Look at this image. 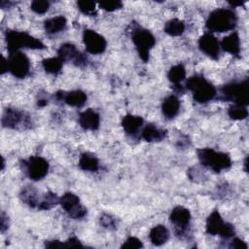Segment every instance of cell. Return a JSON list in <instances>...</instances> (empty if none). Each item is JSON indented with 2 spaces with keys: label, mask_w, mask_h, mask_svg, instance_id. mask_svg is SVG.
<instances>
[{
  "label": "cell",
  "mask_w": 249,
  "mask_h": 249,
  "mask_svg": "<svg viewBox=\"0 0 249 249\" xmlns=\"http://www.w3.org/2000/svg\"><path fill=\"white\" fill-rule=\"evenodd\" d=\"M25 162L27 174L30 179L34 181L41 180L44 178L49 170V163L48 161L39 156L30 157Z\"/></svg>",
  "instance_id": "9c48e42d"
},
{
  "label": "cell",
  "mask_w": 249,
  "mask_h": 249,
  "mask_svg": "<svg viewBox=\"0 0 249 249\" xmlns=\"http://www.w3.org/2000/svg\"><path fill=\"white\" fill-rule=\"evenodd\" d=\"M46 247L48 248H59V247H65V243L60 242L58 240H53L46 243Z\"/></svg>",
  "instance_id": "74e56055"
},
{
  "label": "cell",
  "mask_w": 249,
  "mask_h": 249,
  "mask_svg": "<svg viewBox=\"0 0 249 249\" xmlns=\"http://www.w3.org/2000/svg\"><path fill=\"white\" fill-rule=\"evenodd\" d=\"M149 237L154 245L160 246L167 241L169 237V232L164 226L158 225L151 230L149 233Z\"/></svg>",
  "instance_id": "ffe728a7"
},
{
  "label": "cell",
  "mask_w": 249,
  "mask_h": 249,
  "mask_svg": "<svg viewBox=\"0 0 249 249\" xmlns=\"http://www.w3.org/2000/svg\"><path fill=\"white\" fill-rule=\"evenodd\" d=\"M58 202H59V198L57 197V196L53 193L49 192L44 196L42 200L39 201L38 208L41 210H48V209H51L52 207H53Z\"/></svg>",
  "instance_id": "f1b7e54d"
},
{
  "label": "cell",
  "mask_w": 249,
  "mask_h": 249,
  "mask_svg": "<svg viewBox=\"0 0 249 249\" xmlns=\"http://www.w3.org/2000/svg\"><path fill=\"white\" fill-rule=\"evenodd\" d=\"M225 224L226 223L223 221L219 211L214 210L206 220V231L212 235L220 234Z\"/></svg>",
  "instance_id": "2e32d148"
},
{
  "label": "cell",
  "mask_w": 249,
  "mask_h": 249,
  "mask_svg": "<svg viewBox=\"0 0 249 249\" xmlns=\"http://www.w3.org/2000/svg\"><path fill=\"white\" fill-rule=\"evenodd\" d=\"M57 54L62 61L72 60L74 64L78 66H84L87 64V57L78 52L73 44L66 43L61 45L57 51Z\"/></svg>",
  "instance_id": "7c38bea8"
},
{
  "label": "cell",
  "mask_w": 249,
  "mask_h": 249,
  "mask_svg": "<svg viewBox=\"0 0 249 249\" xmlns=\"http://www.w3.org/2000/svg\"><path fill=\"white\" fill-rule=\"evenodd\" d=\"M222 49L231 54H238L240 52V40L237 32H233L223 38L221 42Z\"/></svg>",
  "instance_id": "e0dca14e"
},
{
  "label": "cell",
  "mask_w": 249,
  "mask_h": 249,
  "mask_svg": "<svg viewBox=\"0 0 249 249\" xmlns=\"http://www.w3.org/2000/svg\"><path fill=\"white\" fill-rule=\"evenodd\" d=\"M7 49L9 53L18 52L21 48L28 49H44L45 45L35 37L29 35L26 32H20L16 30H7L6 32Z\"/></svg>",
  "instance_id": "3957f363"
},
{
  "label": "cell",
  "mask_w": 249,
  "mask_h": 249,
  "mask_svg": "<svg viewBox=\"0 0 249 249\" xmlns=\"http://www.w3.org/2000/svg\"><path fill=\"white\" fill-rule=\"evenodd\" d=\"M59 203L73 219H81L87 214V209L80 204L79 197L73 193H65L59 198Z\"/></svg>",
  "instance_id": "ba28073f"
},
{
  "label": "cell",
  "mask_w": 249,
  "mask_h": 249,
  "mask_svg": "<svg viewBox=\"0 0 249 249\" xmlns=\"http://www.w3.org/2000/svg\"><path fill=\"white\" fill-rule=\"evenodd\" d=\"M29 119L28 116H25L24 113L18 111L16 109L7 108L2 117V124L5 127L9 128H17L18 126H26L28 125Z\"/></svg>",
  "instance_id": "8fae6325"
},
{
  "label": "cell",
  "mask_w": 249,
  "mask_h": 249,
  "mask_svg": "<svg viewBox=\"0 0 249 249\" xmlns=\"http://www.w3.org/2000/svg\"><path fill=\"white\" fill-rule=\"evenodd\" d=\"M186 87L193 92L194 99L198 103H206L216 95L215 87L202 76H192L186 82Z\"/></svg>",
  "instance_id": "277c9868"
},
{
  "label": "cell",
  "mask_w": 249,
  "mask_h": 249,
  "mask_svg": "<svg viewBox=\"0 0 249 249\" xmlns=\"http://www.w3.org/2000/svg\"><path fill=\"white\" fill-rule=\"evenodd\" d=\"M164 136H165V132L161 129H159L153 124L146 125L142 131L143 139L148 142L160 141L164 138Z\"/></svg>",
  "instance_id": "7402d4cb"
},
{
  "label": "cell",
  "mask_w": 249,
  "mask_h": 249,
  "mask_svg": "<svg viewBox=\"0 0 249 249\" xmlns=\"http://www.w3.org/2000/svg\"><path fill=\"white\" fill-rule=\"evenodd\" d=\"M185 30V24L178 18H173L165 23L164 31L170 36H179Z\"/></svg>",
  "instance_id": "d4e9b609"
},
{
  "label": "cell",
  "mask_w": 249,
  "mask_h": 249,
  "mask_svg": "<svg viewBox=\"0 0 249 249\" xmlns=\"http://www.w3.org/2000/svg\"><path fill=\"white\" fill-rule=\"evenodd\" d=\"M179 108H180V101L175 95L167 96L163 100L161 105L162 114L168 119L174 118L178 114Z\"/></svg>",
  "instance_id": "ac0fdd59"
},
{
  "label": "cell",
  "mask_w": 249,
  "mask_h": 249,
  "mask_svg": "<svg viewBox=\"0 0 249 249\" xmlns=\"http://www.w3.org/2000/svg\"><path fill=\"white\" fill-rule=\"evenodd\" d=\"M8 64L9 71L17 78L22 79L29 72V59L23 53L19 51L10 53V56L8 58Z\"/></svg>",
  "instance_id": "52a82bcc"
},
{
  "label": "cell",
  "mask_w": 249,
  "mask_h": 249,
  "mask_svg": "<svg viewBox=\"0 0 249 249\" xmlns=\"http://www.w3.org/2000/svg\"><path fill=\"white\" fill-rule=\"evenodd\" d=\"M198 47L201 52L212 59H217L219 57L220 46L218 40L210 33H205L198 40Z\"/></svg>",
  "instance_id": "4fadbf2b"
},
{
  "label": "cell",
  "mask_w": 249,
  "mask_h": 249,
  "mask_svg": "<svg viewBox=\"0 0 249 249\" xmlns=\"http://www.w3.org/2000/svg\"><path fill=\"white\" fill-rule=\"evenodd\" d=\"M65 247H83V244L76 237H71L65 242Z\"/></svg>",
  "instance_id": "8d00e7d4"
},
{
  "label": "cell",
  "mask_w": 249,
  "mask_h": 249,
  "mask_svg": "<svg viewBox=\"0 0 249 249\" xmlns=\"http://www.w3.org/2000/svg\"><path fill=\"white\" fill-rule=\"evenodd\" d=\"M46 104H47V101H46V100L40 99V100L38 101V105H39V106H41V107H42V106H45Z\"/></svg>",
  "instance_id": "60d3db41"
},
{
  "label": "cell",
  "mask_w": 249,
  "mask_h": 249,
  "mask_svg": "<svg viewBox=\"0 0 249 249\" xmlns=\"http://www.w3.org/2000/svg\"><path fill=\"white\" fill-rule=\"evenodd\" d=\"M236 23L237 17L232 10L217 9L209 15L206 20V28L212 32H226L232 30Z\"/></svg>",
  "instance_id": "6da1fadb"
},
{
  "label": "cell",
  "mask_w": 249,
  "mask_h": 249,
  "mask_svg": "<svg viewBox=\"0 0 249 249\" xmlns=\"http://www.w3.org/2000/svg\"><path fill=\"white\" fill-rule=\"evenodd\" d=\"M222 92L227 99L232 100L235 104L246 106L249 103V83L248 79L241 83H230L222 88Z\"/></svg>",
  "instance_id": "8992f818"
},
{
  "label": "cell",
  "mask_w": 249,
  "mask_h": 249,
  "mask_svg": "<svg viewBox=\"0 0 249 249\" xmlns=\"http://www.w3.org/2000/svg\"><path fill=\"white\" fill-rule=\"evenodd\" d=\"M100 223L103 227L107 228V229H115L116 228V223H115V219L112 218L110 215L108 214H103L100 217Z\"/></svg>",
  "instance_id": "e575fe53"
},
{
  "label": "cell",
  "mask_w": 249,
  "mask_h": 249,
  "mask_svg": "<svg viewBox=\"0 0 249 249\" xmlns=\"http://www.w3.org/2000/svg\"><path fill=\"white\" fill-rule=\"evenodd\" d=\"M185 76H186V70L182 64H177V65L172 66L169 69L168 74H167L169 81L176 85L179 84L180 82H182L185 79Z\"/></svg>",
  "instance_id": "4316f807"
},
{
  "label": "cell",
  "mask_w": 249,
  "mask_h": 249,
  "mask_svg": "<svg viewBox=\"0 0 249 249\" xmlns=\"http://www.w3.org/2000/svg\"><path fill=\"white\" fill-rule=\"evenodd\" d=\"M1 74L6 73L7 71H9V64H8V60L3 56L2 57V63H1Z\"/></svg>",
  "instance_id": "ab89813d"
},
{
  "label": "cell",
  "mask_w": 249,
  "mask_h": 249,
  "mask_svg": "<svg viewBox=\"0 0 249 249\" xmlns=\"http://www.w3.org/2000/svg\"><path fill=\"white\" fill-rule=\"evenodd\" d=\"M230 4L234 7V6H241L243 3L242 2H230Z\"/></svg>",
  "instance_id": "b9f144b4"
},
{
  "label": "cell",
  "mask_w": 249,
  "mask_h": 249,
  "mask_svg": "<svg viewBox=\"0 0 249 249\" xmlns=\"http://www.w3.org/2000/svg\"><path fill=\"white\" fill-rule=\"evenodd\" d=\"M197 157L202 165L214 170L215 172L228 169L231 165V160L228 154L217 152L210 148L198 149Z\"/></svg>",
  "instance_id": "7a4b0ae2"
},
{
  "label": "cell",
  "mask_w": 249,
  "mask_h": 249,
  "mask_svg": "<svg viewBox=\"0 0 249 249\" xmlns=\"http://www.w3.org/2000/svg\"><path fill=\"white\" fill-rule=\"evenodd\" d=\"M143 247V244L141 242L140 239H138L137 237H134V236H130L128 237L124 243L122 245V248H141Z\"/></svg>",
  "instance_id": "836d02e7"
},
{
  "label": "cell",
  "mask_w": 249,
  "mask_h": 249,
  "mask_svg": "<svg viewBox=\"0 0 249 249\" xmlns=\"http://www.w3.org/2000/svg\"><path fill=\"white\" fill-rule=\"evenodd\" d=\"M43 67L48 73L56 74L61 70L62 60L59 57H50L42 61Z\"/></svg>",
  "instance_id": "83f0119b"
},
{
  "label": "cell",
  "mask_w": 249,
  "mask_h": 249,
  "mask_svg": "<svg viewBox=\"0 0 249 249\" xmlns=\"http://www.w3.org/2000/svg\"><path fill=\"white\" fill-rule=\"evenodd\" d=\"M66 26V18L62 16L54 17L52 18H49L45 21L44 27L47 33L54 34L61 30H63Z\"/></svg>",
  "instance_id": "44dd1931"
},
{
  "label": "cell",
  "mask_w": 249,
  "mask_h": 249,
  "mask_svg": "<svg viewBox=\"0 0 249 249\" xmlns=\"http://www.w3.org/2000/svg\"><path fill=\"white\" fill-rule=\"evenodd\" d=\"M143 124V119L139 116L126 115L123 118L122 125L127 134H135Z\"/></svg>",
  "instance_id": "d6986e66"
},
{
  "label": "cell",
  "mask_w": 249,
  "mask_h": 249,
  "mask_svg": "<svg viewBox=\"0 0 249 249\" xmlns=\"http://www.w3.org/2000/svg\"><path fill=\"white\" fill-rule=\"evenodd\" d=\"M79 10L85 15H95V3L92 1H78Z\"/></svg>",
  "instance_id": "4dcf8cb0"
},
{
  "label": "cell",
  "mask_w": 249,
  "mask_h": 249,
  "mask_svg": "<svg viewBox=\"0 0 249 249\" xmlns=\"http://www.w3.org/2000/svg\"><path fill=\"white\" fill-rule=\"evenodd\" d=\"M171 223H173L177 228L185 229L191 221L190 211L183 206H176L173 208L169 215Z\"/></svg>",
  "instance_id": "9a60e30c"
},
{
  "label": "cell",
  "mask_w": 249,
  "mask_h": 249,
  "mask_svg": "<svg viewBox=\"0 0 249 249\" xmlns=\"http://www.w3.org/2000/svg\"><path fill=\"white\" fill-rule=\"evenodd\" d=\"M99 7L107 12H113L123 7V3L121 1H108V2H100Z\"/></svg>",
  "instance_id": "d6a6232c"
},
{
  "label": "cell",
  "mask_w": 249,
  "mask_h": 249,
  "mask_svg": "<svg viewBox=\"0 0 249 249\" xmlns=\"http://www.w3.org/2000/svg\"><path fill=\"white\" fill-rule=\"evenodd\" d=\"M20 198L21 200L28 204L31 207H38L39 201H38V196L35 189L32 187H26L24 188L20 193Z\"/></svg>",
  "instance_id": "484cf974"
},
{
  "label": "cell",
  "mask_w": 249,
  "mask_h": 249,
  "mask_svg": "<svg viewBox=\"0 0 249 249\" xmlns=\"http://www.w3.org/2000/svg\"><path fill=\"white\" fill-rule=\"evenodd\" d=\"M99 115L92 109H88L82 112L79 116V124L85 129L95 130L99 127Z\"/></svg>",
  "instance_id": "5bb4252c"
},
{
  "label": "cell",
  "mask_w": 249,
  "mask_h": 249,
  "mask_svg": "<svg viewBox=\"0 0 249 249\" xmlns=\"http://www.w3.org/2000/svg\"><path fill=\"white\" fill-rule=\"evenodd\" d=\"M8 229V218L5 216L4 213L1 215V231L4 232Z\"/></svg>",
  "instance_id": "f35d334b"
},
{
  "label": "cell",
  "mask_w": 249,
  "mask_h": 249,
  "mask_svg": "<svg viewBox=\"0 0 249 249\" xmlns=\"http://www.w3.org/2000/svg\"><path fill=\"white\" fill-rule=\"evenodd\" d=\"M79 165L83 170L93 172L98 169L99 163L98 160L94 156L89 154H83L80 158Z\"/></svg>",
  "instance_id": "cb8c5ba5"
},
{
  "label": "cell",
  "mask_w": 249,
  "mask_h": 249,
  "mask_svg": "<svg viewBox=\"0 0 249 249\" xmlns=\"http://www.w3.org/2000/svg\"><path fill=\"white\" fill-rule=\"evenodd\" d=\"M230 248H234V249H247L248 246H247V244H246L243 240H241V239H239V238H234V239L231 242Z\"/></svg>",
  "instance_id": "d590c367"
},
{
  "label": "cell",
  "mask_w": 249,
  "mask_h": 249,
  "mask_svg": "<svg viewBox=\"0 0 249 249\" xmlns=\"http://www.w3.org/2000/svg\"><path fill=\"white\" fill-rule=\"evenodd\" d=\"M228 114L232 120H244L248 116V111L246 106L234 104L229 108Z\"/></svg>",
  "instance_id": "f546056e"
},
{
  "label": "cell",
  "mask_w": 249,
  "mask_h": 249,
  "mask_svg": "<svg viewBox=\"0 0 249 249\" xmlns=\"http://www.w3.org/2000/svg\"><path fill=\"white\" fill-rule=\"evenodd\" d=\"M64 101L74 107H82L87 101V95L82 90H72L64 94Z\"/></svg>",
  "instance_id": "603a6c76"
},
{
  "label": "cell",
  "mask_w": 249,
  "mask_h": 249,
  "mask_svg": "<svg viewBox=\"0 0 249 249\" xmlns=\"http://www.w3.org/2000/svg\"><path fill=\"white\" fill-rule=\"evenodd\" d=\"M131 37L140 58L144 62H147L149 60L150 50L154 47L156 43L154 35L147 29L136 27L132 30Z\"/></svg>",
  "instance_id": "5b68a950"
},
{
  "label": "cell",
  "mask_w": 249,
  "mask_h": 249,
  "mask_svg": "<svg viewBox=\"0 0 249 249\" xmlns=\"http://www.w3.org/2000/svg\"><path fill=\"white\" fill-rule=\"evenodd\" d=\"M83 40L86 45L87 51L92 54L102 53L107 46L105 38L91 29L84 30Z\"/></svg>",
  "instance_id": "30bf717a"
},
{
  "label": "cell",
  "mask_w": 249,
  "mask_h": 249,
  "mask_svg": "<svg viewBox=\"0 0 249 249\" xmlns=\"http://www.w3.org/2000/svg\"><path fill=\"white\" fill-rule=\"evenodd\" d=\"M50 7V3L48 1H44V0H36V1H33L31 3V10L33 12H35L36 14H45L48 9Z\"/></svg>",
  "instance_id": "1f68e13d"
}]
</instances>
